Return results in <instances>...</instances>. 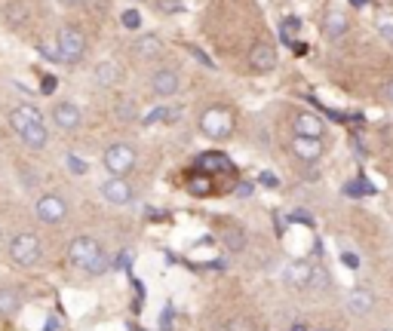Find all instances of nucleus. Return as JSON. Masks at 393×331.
Here are the masks:
<instances>
[{"label":"nucleus","instance_id":"1","mask_svg":"<svg viewBox=\"0 0 393 331\" xmlns=\"http://www.w3.org/2000/svg\"><path fill=\"white\" fill-rule=\"evenodd\" d=\"M10 123L31 151H40L46 144V126H43L37 107H15V111L10 114Z\"/></svg>","mask_w":393,"mask_h":331},{"label":"nucleus","instance_id":"2","mask_svg":"<svg viewBox=\"0 0 393 331\" xmlns=\"http://www.w3.org/2000/svg\"><path fill=\"white\" fill-rule=\"evenodd\" d=\"M40 255H43V245L34 233H19L10 243V258H13V264H19V267H34L37 261H40Z\"/></svg>","mask_w":393,"mask_h":331},{"label":"nucleus","instance_id":"3","mask_svg":"<svg viewBox=\"0 0 393 331\" xmlns=\"http://www.w3.org/2000/svg\"><path fill=\"white\" fill-rule=\"evenodd\" d=\"M56 46H59V61L65 65H77L83 59V49H87V40H83L80 28H61L59 37H56Z\"/></svg>","mask_w":393,"mask_h":331},{"label":"nucleus","instance_id":"4","mask_svg":"<svg viewBox=\"0 0 393 331\" xmlns=\"http://www.w3.org/2000/svg\"><path fill=\"white\" fill-rule=\"evenodd\" d=\"M200 129L209 138H228L234 132V117H230L228 107H209V111L200 117Z\"/></svg>","mask_w":393,"mask_h":331},{"label":"nucleus","instance_id":"5","mask_svg":"<svg viewBox=\"0 0 393 331\" xmlns=\"http://www.w3.org/2000/svg\"><path fill=\"white\" fill-rule=\"evenodd\" d=\"M135 166V151L129 148V144H111V148L105 151V169L111 175H126L129 169Z\"/></svg>","mask_w":393,"mask_h":331},{"label":"nucleus","instance_id":"6","mask_svg":"<svg viewBox=\"0 0 393 331\" xmlns=\"http://www.w3.org/2000/svg\"><path fill=\"white\" fill-rule=\"evenodd\" d=\"M98 252H102V245L92 240V236H77V240L68 245V258H71V264L80 267V270H87L92 261L98 258Z\"/></svg>","mask_w":393,"mask_h":331},{"label":"nucleus","instance_id":"7","mask_svg":"<svg viewBox=\"0 0 393 331\" xmlns=\"http://www.w3.org/2000/svg\"><path fill=\"white\" fill-rule=\"evenodd\" d=\"M68 215V203L56 194H46L37 199V218L43 221V224H59V221H65Z\"/></svg>","mask_w":393,"mask_h":331},{"label":"nucleus","instance_id":"8","mask_svg":"<svg viewBox=\"0 0 393 331\" xmlns=\"http://www.w3.org/2000/svg\"><path fill=\"white\" fill-rule=\"evenodd\" d=\"M197 172H206V175H234V163H230L225 153H218V151L200 153V157H197Z\"/></svg>","mask_w":393,"mask_h":331},{"label":"nucleus","instance_id":"9","mask_svg":"<svg viewBox=\"0 0 393 331\" xmlns=\"http://www.w3.org/2000/svg\"><path fill=\"white\" fill-rule=\"evenodd\" d=\"M102 197L107 199L111 206H126L133 199V187H129L123 178H107L102 184Z\"/></svg>","mask_w":393,"mask_h":331},{"label":"nucleus","instance_id":"10","mask_svg":"<svg viewBox=\"0 0 393 331\" xmlns=\"http://www.w3.org/2000/svg\"><path fill=\"white\" fill-rule=\"evenodd\" d=\"M249 65L255 68V71H271V68L276 65V49L271 43H255L252 46V52H249Z\"/></svg>","mask_w":393,"mask_h":331},{"label":"nucleus","instance_id":"11","mask_svg":"<svg viewBox=\"0 0 393 331\" xmlns=\"http://www.w3.org/2000/svg\"><path fill=\"white\" fill-rule=\"evenodd\" d=\"M322 132H326V126H322V120L317 117V114L302 111L295 117V135H302V138H322Z\"/></svg>","mask_w":393,"mask_h":331},{"label":"nucleus","instance_id":"12","mask_svg":"<svg viewBox=\"0 0 393 331\" xmlns=\"http://www.w3.org/2000/svg\"><path fill=\"white\" fill-rule=\"evenodd\" d=\"M292 151H295V157H302L304 163H313V160L322 157L320 138H302V135H295V138H292Z\"/></svg>","mask_w":393,"mask_h":331},{"label":"nucleus","instance_id":"13","mask_svg":"<svg viewBox=\"0 0 393 331\" xmlns=\"http://www.w3.org/2000/svg\"><path fill=\"white\" fill-rule=\"evenodd\" d=\"M52 120H56L59 129H77L80 126V107L65 102V105H56L52 107Z\"/></svg>","mask_w":393,"mask_h":331},{"label":"nucleus","instance_id":"14","mask_svg":"<svg viewBox=\"0 0 393 331\" xmlns=\"http://www.w3.org/2000/svg\"><path fill=\"white\" fill-rule=\"evenodd\" d=\"M311 276H313V267L307 261H292L286 270H283V279L289 286H311Z\"/></svg>","mask_w":393,"mask_h":331},{"label":"nucleus","instance_id":"15","mask_svg":"<svg viewBox=\"0 0 393 331\" xmlns=\"http://www.w3.org/2000/svg\"><path fill=\"white\" fill-rule=\"evenodd\" d=\"M375 307V295L366 288H353L350 298H348V310L353 313V316H366V313H372Z\"/></svg>","mask_w":393,"mask_h":331},{"label":"nucleus","instance_id":"16","mask_svg":"<svg viewBox=\"0 0 393 331\" xmlns=\"http://www.w3.org/2000/svg\"><path fill=\"white\" fill-rule=\"evenodd\" d=\"M154 92H157V95H175V92H179V74L157 71L154 74Z\"/></svg>","mask_w":393,"mask_h":331},{"label":"nucleus","instance_id":"17","mask_svg":"<svg viewBox=\"0 0 393 331\" xmlns=\"http://www.w3.org/2000/svg\"><path fill=\"white\" fill-rule=\"evenodd\" d=\"M184 187H188V194H191V197H209V194H212V175H206V172L188 175Z\"/></svg>","mask_w":393,"mask_h":331},{"label":"nucleus","instance_id":"18","mask_svg":"<svg viewBox=\"0 0 393 331\" xmlns=\"http://www.w3.org/2000/svg\"><path fill=\"white\" fill-rule=\"evenodd\" d=\"M96 80L102 83V86H114V83H120V65L117 61H102V65L96 68Z\"/></svg>","mask_w":393,"mask_h":331},{"label":"nucleus","instance_id":"19","mask_svg":"<svg viewBox=\"0 0 393 331\" xmlns=\"http://www.w3.org/2000/svg\"><path fill=\"white\" fill-rule=\"evenodd\" d=\"M341 34H348V15L332 10L326 15V37H332V40H338Z\"/></svg>","mask_w":393,"mask_h":331},{"label":"nucleus","instance_id":"20","mask_svg":"<svg viewBox=\"0 0 393 331\" xmlns=\"http://www.w3.org/2000/svg\"><path fill=\"white\" fill-rule=\"evenodd\" d=\"M22 304V295L15 288H0V316H13Z\"/></svg>","mask_w":393,"mask_h":331},{"label":"nucleus","instance_id":"21","mask_svg":"<svg viewBox=\"0 0 393 331\" xmlns=\"http://www.w3.org/2000/svg\"><path fill=\"white\" fill-rule=\"evenodd\" d=\"M160 52V37H154V34H142L135 40V56L138 59H151V56H157Z\"/></svg>","mask_w":393,"mask_h":331},{"label":"nucleus","instance_id":"22","mask_svg":"<svg viewBox=\"0 0 393 331\" xmlns=\"http://www.w3.org/2000/svg\"><path fill=\"white\" fill-rule=\"evenodd\" d=\"M107 267H111V255H107V252L102 249V252H98V258L92 261V264H89L83 273H87V276H102V273L107 270Z\"/></svg>","mask_w":393,"mask_h":331},{"label":"nucleus","instance_id":"23","mask_svg":"<svg viewBox=\"0 0 393 331\" xmlns=\"http://www.w3.org/2000/svg\"><path fill=\"white\" fill-rule=\"evenodd\" d=\"M280 31H283V43H292V34L298 31V19H292V15H286V19L280 22Z\"/></svg>","mask_w":393,"mask_h":331},{"label":"nucleus","instance_id":"24","mask_svg":"<svg viewBox=\"0 0 393 331\" xmlns=\"http://www.w3.org/2000/svg\"><path fill=\"white\" fill-rule=\"evenodd\" d=\"M243 233H240V230H230V233L225 236V245H228V252H240L243 249Z\"/></svg>","mask_w":393,"mask_h":331},{"label":"nucleus","instance_id":"25","mask_svg":"<svg viewBox=\"0 0 393 331\" xmlns=\"http://www.w3.org/2000/svg\"><path fill=\"white\" fill-rule=\"evenodd\" d=\"M65 163H68V169H71L74 175H87V163H83V160L77 157V153H68Z\"/></svg>","mask_w":393,"mask_h":331},{"label":"nucleus","instance_id":"26","mask_svg":"<svg viewBox=\"0 0 393 331\" xmlns=\"http://www.w3.org/2000/svg\"><path fill=\"white\" fill-rule=\"evenodd\" d=\"M329 286V273L322 267H313V276H311V288H326Z\"/></svg>","mask_w":393,"mask_h":331},{"label":"nucleus","instance_id":"27","mask_svg":"<svg viewBox=\"0 0 393 331\" xmlns=\"http://www.w3.org/2000/svg\"><path fill=\"white\" fill-rule=\"evenodd\" d=\"M123 25H126L129 31H138V25H142V15H138V10H126V13H123Z\"/></svg>","mask_w":393,"mask_h":331},{"label":"nucleus","instance_id":"28","mask_svg":"<svg viewBox=\"0 0 393 331\" xmlns=\"http://www.w3.org/2000/svg\"><path fill=\"white\" fill-rule=\"evenodd\" d=\"M157 6H160V10H163V13H169V15H172V13H181V10H184V6H181V0H157Z\"/></svg>","mask_w":393,"mask_h":331},{"label":"nucleus","instance_id":"29","mask_svg":"<svg viewBox=\"0 0 393 331\" xmlns=\"http://www.w3.org/2000/svg\"><path fill=\"white\" fill-rule=\"evenodd\" d=\"M184 49H188V52H191V56H194V59L200 61V65H206V68H215V65H212V59H209V56H206V52H203V49H197V46H184Z\"/></svg>","mask_w":393,"mask_h":331},{"label":"nucleus","instance_id":"30","mask_svg":"<svg viewBox=\"0 0 393 331\" xmlns=\"http://www.w3.org/2000/svg\"><path fill=\"white\" fill-rule=\"evenodd\" d=\"M341 261H344V267H350V270H357L359 267V255H353V252H344Z\"/></svg>","mask_w":393,"mask_h":331},{"label":"nucleus","instance_id":"31","mask_svg":"<svg viewBox=\"0 0 393 331\" xmlns=\"http://www.w3.org/2000/svg\"><path fill=\"white\" fill-rule=\"evenodd\" d=\"M228 331H252V322H246V319H237V322H230Z\"/></svg>","mask_w":393,"mask_h":331},{"label":"nucleus","instance_id":"32","mask_svg":"<svg viewBox=\"0 0 393 331\" xmlns=\"http://www.w3.org/2000/svg\"><path fill=\"white\" fill-rule=\"evenodd\" d=\"M258 181L265 184V187H276V175H274V172H261Z\"/></svg>","mask_w":393,"mask_h":331},{"label":"nucleus","instance_id":"33","mask_svg":"<svg viewBox=\"0 0 393 331\" xmlns=\"http://www.w3.org/2000/svg\"><path fill=\"white\" fill-rule=\"evenodd\" d=\"M292 221H302V224L311 227L313 224V218H311V212H292Z\"/></svg>","mask_w":393,"mask_h":331},{"label":"nucleus","instance_id":"34","mask_svg":"<svg viewBox=\"0 0 393 331\" xmlns=\"http://www.w3.org/2000/svg\"><path fill=\"white\" fill-rule=\"evenodd\" d=\"M56 83H59V80H56V77H52V74H46V77H43V86H40V89L46 92V95H50V92H52V89H56Z\"/></svg>","mask_w":393,"mask_h":331},{"label":"nucleus","instance_id":"35","mask_svg":"<svg viewBox=\"0 0 393 331\" xmlns=\"http://www.w3.org/2000/svg\"><path fill=\"white\" fill-rule=\"evenodd\" d=\"M169 322H172V307L163 310V319H160V331H169Z\"/></svg>","mask_w":393,"mask_h":331},{"label":"nucleus","instance_id":"36","mask_svg":"<svg viewBox=\"0 0 393 331\" xmlns=\"http://www.w3.org/2000/svg\"><path fill=\"white\" fill-rule=\"evenodd\" d=\"M249 194H252V184H249V181L237 184V197H249Z\"/></svg>","mask_w":393,"mask_h":331},{"label":"nucleus","instance_id":"37","mask_svg":"<svg viewBox=\"0 0 393 331\" xmlns=\"http://www.w3.org/2000/svg\"><path fill=\"white\" fill-rule=\"evenodd\" d=\"M117 114H120V117H123V120H129V117H133V105H129V102H123Z\"/></svg>","mask_w":393,"mask_h":331},{"label":"nucleus","instance_id":"38","mask_svg":"<svg viewBox=\"0 0 393 331\" xmlns=\"http://www.w3.org/2000/svg\"><path fill=\"white\" fill-rule=\"evenodd\" d=\"M114 264H117V267H126V264H129V252H120V255H117V261H114Z\"/></svg>","mask_w":393,"mask_h":331},{"label":"nucleus","instance_id":"39","mask_svg":"<svg viewBox=\"0 0 393 331\" xmlns=\"http://www.w3.org/2000/svg\"><path fill=\"white\" fill-rule=\"evenodd\" d=\"M292 52H295V56H307V46L304 43H292Z\"/></svg>","mask_w":393,"mask_h":331},{"label":"nucleus","instance_id":"40","mask_svg":"<svg viewBox=\"0 0 393 331\" xmlns=\"http://www.w3.org/2000/svg\"><path fill=\"white\" fill-rule=\"evenodd\" d=\"M384 95H387V98H390V102H393V80L387 83V86H384Z\"/></svg>","mask_w":393,"mask_h":331},{"label":"nucleus","instance_id":"41","mask_svg":"<svg viewBox=\"0 0 393 331\" xmlns=\"http://www.w3.org/2000/svg\"><path fill=\"white\" fill-rule=\"evenodd\" d=\"M65 6H80V3H87V0H61Z\"/></svg>","mask_w":393,"mask_h":331},{"label":"nucleus","instance_id":"42","mask_svg":"<svg viewBox=\"0 0 393 331\" xmlns=\"http://www.w3.org/2000/svg\"><path fill=\"white\" fill-rule=\"evenodd\" d=\"M369 0H350V6H366Z\"/></svg>","mask_w":393,"mask_h":331},{"label":"nucleus","instance_id":"43","mask_svg":"<svg viewBox=\"0 0 393 331\" xmlns=\"http://www.w3.org/2000/svg\"><path fill=\"white\" fill-rule=\"evenodd\" d=\"M292 331H304V325H302V322H298V325H292Z\"/></svg>","mask_w":393,"mask_h":331},{"label":"nucleus","instance_id":"44","mask_svg":"<svg viewBox=\"0 0 393 331\" xmlns=\"http://www.w3.org/2000/svg\"><path fill=\"white\" fill-rule=\"evenodd\" d=\"M317 331H329V328H317Z\"/></svg>","mask_w":393,"mask_h":331},{"label":"nucleus","instance_id":"45","mask_svg":"<svg viewBox=\"0 0 393 331\" xmlns=\"http://www.w3.org/2000/svg\"><path fill=\"white\" fill-rule=\"evenodd\" d=\"M133 331H138V328H133Z\"/></svg>","mask_w":393,"mask_h":331}]
</instances>
